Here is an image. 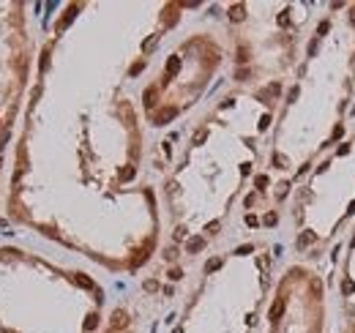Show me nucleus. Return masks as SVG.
<instances>
[{"mask_svg":"<svg viewBox=\"0 0 355 333\" xmlns=\"http://www.w3.org/2000/svg\"><path fill=\"white\" fill-rule=\"evenodd\" d=\"M189 6L156 3L142 6L132 25L137 6H132L123 33L96 36V3H69L49 33L44 49L55 66L66 69L58 83L71 101H60L44 87L33 90L31 101L58 110L63 123L52 131L63 139L55 145L60 166L52 178L28 197L8 203L17 221L39 230L42 235L63 244L66 249L85 254L112 273H134L150 262L162 238L159 197L145 172V115L137 107L126 85L142 77L159 44L183 19Z\"/></svg>","mask_w":355,"mask_h":333,"instance_id":"obj_1","label":"nucleus"},{"mask_svg":"<svg viewBox=\"0 0 355 333\" xmlns=\"http://www.w3.org/2000/svg\"><path fill=\"white\" fill-rule=\"evenodd\" d=\"M322 11L276 107L266 166L246 197L252 213L287 205L355 115V3H328Z\"/></svg>","mask_w":355,"mask_h":333,"instance_id":"obj_2","label":"nucleus"},{"mask_svg":"<svg viewBox=\"0 0 355 333\" xmlns=\"http://www.w3.org/2000/svg\"><path fill=\"white\" fill-rule=\"evenodd\" d=\"M287 85H235L194 126L164 178L173 251L197 254L222 235L235 203L254 186Z\"/></svg>","mask_w":355,"mask_h":333,"instance_id":"obj_3","label":"nucleus"},{"mask_svg":"<svg viewBox=\"0 0 355 333\" xmlns=\"http://www.w3.org/2000/svg\"><path fill=\"white\" fill-rule=\"evenodd\" d=\"M273 282V249L263 241L211 257L173 333H263Z\"/></svg>","mask_w":355,"mask_h":333,"instance_id":"obj_4","label":"nucleus"},{"mask_svg":"<svg viewBox=\"0 0 355 333\" xmlns=\"http://www.w3.org/2000/svg\"><path fill=\"white\" fill-rule=\"evenodd\" d=\"M293 246L304 259H320L355 221V115L345 137L311 166L290 203Z\"/></svg>","mask_w":355,"mask_h":333,"instance_id":"obj_5","label":"nucleus"},{"mask_svg":"<svg viewBox=\"0 0 355 333\" xmlns=\"http://www.w3.org/2000/svg\"><path fill=\"white\" fill-rule=\"evenodd\" d=\"M224 63L222 42L197 31L189 33L145 74L139 104L148 128H164L183 118L208 90Z\"/></svg>","mask_w":355,"mask_h":333,"instance_id":"obj_6","label":"nucleus"},{"mask_svg":"<svg viewBox=\"0 0 355 333\" xmlns=\"http://www.w3.org/2000/svg\"><path fill=\"white\" fill-rule=\"evenodd\" d=\"M263 333H328V279L309 262H293L276 276Z\"/></svg>","mask_w":355,"mask_h":333,"instance_id":"obj_7","label":"nucleus"},{"mask_svg":"<svg viewBox=\"0 0 355 333\" xmlns=\"http://www.w3.org/2000/svg\"><path fill=\"white\" fill-rule=\"evenodd\" d=\"M25 8V3H0V166L6 137L14 121V107L19 104V96L31 77L33 42Z\"/></svg>","mask_w":355,"mask_h":333,"instance_id":"obj_8","label":"nucleus"},{"mask_svg":"<svg viewBox=\"0 0 355 333\" xmlns=\"http://www.w3.org/2000/svg\"><path fill=\"white\" fill-rule=\"evenodd\" d=\"M336 311L339 333H355V221L342 244V262L336 273Z\"/></svg>","mask_w":355,"mask_h":333,"instance_id":"obj_9","label":"nucleus"},{"mask_svg":"<svg viewBox=\"0 0 355 333\" xmlns=\"http://www.w3.org/2000/svg\"><path fill=\"white\" fill-rule=\"evenodd\" d=\"M98 333H139V331H137V323H134L132 311L126 306H118V309H112V314L107 317L104 328Z\"/></svg>","mask_w":355,"mask_h":333,"instance_id":"obj_10","label":"nucleus"}]
</instances>
